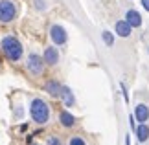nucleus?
Returning a JSON list of instances; mask_svg holds the SVG:
<instances>
[{"mask_svg": "<svg viewBox=\"0 0 149 145\" xmlns=\"http://www.w3.org/2000/svg\"><path fill=\"white\" fill-rule=\"evenodd\" d=\"M120 88H122V94H123V99H125V103H129V94H127V88H125V85L122 83V85H120Z\"/></svg>", "mask_w": 149, "mask_h": 145, "instance_id": "obj_18", "label": "nucleus"}, {"mask_svg": "<svg viewBox=\"0 0 149 145\" xmlns=\"http://www.w3.org/2000/svg\"><path fill=\"white\" fill-rule=\"evenodd\" d=\"M129 125H131V129H133V130H136V118H134V114L129 116Z\"/></svg>", "mask_w": 149, "mask_h": 145, "instance_id": "obj_19", "label": "nucleus"}, {"mask_svg": "<svg viewBox=\"0 0 149 145\" xmlns=\"http://www.w3.org/2000/svg\"><path fill=\"white\" fill-rule=\"evenodd\" d=\"M31 145H37V143H31Z\"/></svg>", "mask_w": 149, "mask_h": 145, "instance_id": "obj_23", "label": "nucleus"}, {"mask_svg": "<svg viewBox=\"0 0 149 145\" xmlns=\"http://www.w3.org/2000/svg\"><path fill=\"white\" fill-rule=\"evenodd\" d=\"M134 134H136V138H138L140 143L147 142V140H149V125H147V123H140L138 127H136Z\"/></svg>", "mask_w": 149, "mask_h": 145, "instance_id": "obj_12", "label": "nucleus"}, {"mask_svg": "<svg viewBox=\"0 0 149 145\" xmlns=\"http://www.w3.org/2000/svg\"><path fill=\"white\" fill-rule=\"evenodd\" d=\"M134 118L138 123H147L149 119V107L146 105V103H138L134 108Z\"/></svg>", "mask_w": 149, "mask_h": 145, "instance_id": "obj_8", "label": "nucleus"}, {"mask_svg": "<svg viewBox=\"0 0 149 145\" xmlns=\"http://www.w3.org/2000/svg\"><path fill=\"white\" fill-rule=\"evenodd\" d=\"M42 59L50 66H55L57 62H59V51H57L55 46H46V50H44V53H42Z\"/></svg>", "mask_w": 149, "mask_h": 145, "instance_id": "obj_6", "label": "nucleus"}, {"mask_svg": "<svg viewBox=\"0 0 149 145\" xmlns=\"http://www.w3.org/2000/svg\"><path fill=\"white\" fill-rule=\"evenodd\" d=\"M50 39L55 46H65L66 40H68V33L63 26L59 24H52L50 26Z\"/></svg>", "mask_w": 149, "mask_h": 145, "instance_id": "obj_5", "label": "nucleus"}, {"mask_svg": "<svg viewBox=\"0 0 149 145\" xmlns=\"http://www.w3.org/2000/svg\"><path fill=\"white\" fill-rule=\"evenodd\" d=\"M35 2V8L39 11H42V9H46V0H33Z\"/></svg>", "mask_w": 149, "mask_h": 145, "instance_id": "obj_17", "label": "nucleus"}, {"mask_svg": "<svg viewBox=\"0 0 149 145\" xmlns=\"http://www.w3.org/2000/svg\"><path fill=\"white\" fill-rule=\"evenodd\" d=\"M44 59L41 55H37V53H30L28 55V59H26V66H28V72H30L31 75H42L44 72Z\"/></svg>", "mask_w": 149, "mask_h": 145, "instance_id": "obj_4", "label": "nucleus"}, {"mask_svg": "<svg viewBox=\"0 0 149 145\" xmlns=\"http://www.w3.org/2000/svg\"><path fill=\"white\" fill-rule=\"evenodd\" d=\"M125 145H131V138L129 136H125Z\"/></svg>", "mask_w": 149, "mask_h": 145, "instance_id": "obj_21", "label": "nucleus"}, {"mask_svg": "<svg viewBox=\"0 0 149 145\" xmlns=\"http://www.w3.org/2000/svg\"><path fill=\"white\" fill-rule=\"evenodd\" d=\"M68 145H87V142H85L81 136H72L70 140H68Z\"/></svg>", "mask_w": 149, "mask_h": 145, "instance_id": "obj_15", "label": "nucleus"}, {"mask_svg": "<svg viewBox=\"0 0 149 145\" xmlns=\"http://www.w3.org/2000/svg\"><path fill=\"white\" fill-rule=\"evenodd\" d=\"M44 90H46L50 96H54V97H61L63 85H61V83H57L55 79H52V81H48V83H46V86H44Z\"/></svg>", "mask_w": 149, "mask_h": 145, "instance_id": "obj_11", "label": "nucleus"}, {"mask_svg": "<svg viewBox=\"0 0 149 145\" xmlns=\"http://www.w3.org/2000/svg\"><path fill=\"white\" fill-rule=\"evenodd\" d=\"M46 145H63V142H61L57 136H50L48 142H46Z\"/></svg>", "mask_w": 149, "mask_h": 145, "instance_id": "obj_16", "label": "nucleus"}, {"mask_svg": "<svg viewBox=\"0 0 149 145\" xmlns=\"http://www.w3.org/2000/svg\"><path fill=\"white\" fill-rule=\"evenodd\" d=\"M101 39H103V42H105L107 46H112L114 44V35H112V33L111 31H101Z\"/></svg>", "mask_w": 149, "mask_h": 145, "instance_id": "obj_14", "label": "nucleus"}, {"mask_svg": "<svg viewBox=\"0 0 149 145\" xmlns=\"http://www.w3.org/2000/svg\"><path fill=\"white\" fill-rule=\"evenodd\" d=\"M61 99L65 101V105H66V107H74V105H76V97H74L72 90L68 88V86H63V92H61Z\"/></svg>", "mask_w": 149, "mask_h": 145, "instance_id": "obj_13", "label": "nucleus"}, {"mask_svg": "<svg viewBox=\"0 0 149 145\" xmlns=\"http://www.w3.org/2000/svg\"><path fill=\"white\" fill-rule=\"evenodd\" d=\"M17 6L11 0H0V22H13L17 19Z\"/></svg>", "mask_w": 149, "mask_h": 145, "instance_id": "obj_3", "label": "nucleus"}, {"mask_svg": "<svg viewBox=\"0 0 149 145\" xmlns=\"http://www.w3.org/2000/svg\"><path fill=\"white\" fill-rule=\"evenodd\" d=\"M140 4H142V8L149 13V0H140Z\"/></svg>", "mask_w": 149, "mask_h": 145, "instance_id": "obj_20", "label": "nucleus"}, {"mask_svg": "<svg viewBox=\"0 0 149 145\" xmlns=\"http://www.w3.org/2000/svg\"><path fill=\"white\" fill-rule=\"evenodd\" d=\"M125 20H127L133 28H140L142 26V15L136 9H127L125 11Z\"/></svg>", "mask_w": 149, "mask_h": 145, "instance_id": "obj_9", "label": "nucleus"}, {"mask_svg": "<svg viewBox=\"0 0 149 145\" xmlns=\"http://www.w3.org/2000/svg\"><path fill=\"white\" fill-rule=\"evenodd\" d=\"M147 51H149V46H147Z\"/></svg>", "mask_w": 149, "mask_h": 145, "instance_id": "obj_22", "label": "nucleus"}, {"mask_svg": "<svg viewBox=\"0 0 149 145\" xmlns=\"http://www.w3.org/2000/svg\"><path fill=\"white\" fill-rule=\"evenodd\" d=\"M0 46H2V51H4V55L8 57L9 61H20V57H22V44H20V40L13 37V35H8V37H4L2 39V42H0Z\"/></svg>", "mask_w": 149, "mask_h": 145, "instance_id": "obj_2", "label": "nucleus"}, {"mask_svg": "<svg viewBox=\"0 0 149 145\" xmlns=\"http://www.w3.org/2000/svg\"><path fill=\"white\" fill-rule=\"evenodd\" d=\"M59 123L65 127V129H72V127H76L77 119L74 118V116L70 112H66V110H63V112L59 114Z\"/></svg>", "mask_w": 149, "mask_h": 145, "instance_id": "obj_10", "label": "nucleus"}, {"mask_svg": "<svg viewBox=\"0 0 149 145\" xmlns=\"http://www.w3.org/2000/svg\"><path fill=\"white\" fill-rule=\"evenodd\" d=\"M114 31H116L118 37H129L131 33H133V26H131L127 20H118L116 24H114Z\"/></svg>", "mask_w": 149, "mask_h": 145, "instance_id": "obj_7", "label": "nucleus"}, {"mask_svg": "<svg viewBox=\"0 0 149 145\" xmlns=\"http://www.w3.org/2000/svg\"><path fill=\"white\" fill-rule=\"evenodd\" d=\"M30 114H31V119L35 121L37 125H46L48 119H50V107H48V103L44 99H41V97L31 99V103H30Z\"/></svg>", "mask_w": 149, "mask_h": 145, "instance_id": "obj_1", "label": "nucleus"}]
</instances>
